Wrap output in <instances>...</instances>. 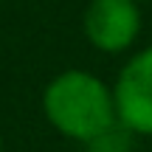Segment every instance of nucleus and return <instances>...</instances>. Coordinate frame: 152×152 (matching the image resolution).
Segmentation results:
<instances>
[{
    "label": "nucleus",
    "instance_id": "obj_2",
    "mask_svg": "<svg viewBox=\"0 0 152 152\" xmlns=\"http://www.w3.org/2000/svg\"><path fill=\"white\" fill-rule=\"evenodd\" d=\"M113 104L115 118L130 132L152 135V48L135 54L121 68Z\"/></svg>",
    "mask_w": 152,
    "mask_h": 152
},
{
    "label": "nucleus",
    "instance_id": "obj_3",
    "mask_svg": "<svg viewBox=\"0 0 152 152\" xmlns=\"http://www.w3.org/2000/svg\"><path fill=\"white\" fill-rule=\"evenodd\" d=\"M141 28L135 0H93L85 11V34L96 48L115 54L124 51Z\"/></svg>",
    "mask_w": 152,
    "mask_h": 152
},
{
    "label": "nucleus",
    "instance_id": "obj_1",
    "mask_svg": "<svg viewBox=\"0 0 152 152\" xmlns=\"http://www.w3.org/2000/svg\"><path fill=\"white\" fill-rule=\"evenodd\" d=\"M45 115L68 138L90 141L115 124V104L104 82L96 76L68 71L56 76L45 90Z\"/></svg>",
    "mask_w": 152,
    "mask_h": 152
},
{
    "label": "nucleus",
    "instance_id": "obj_4",
    "mask_svg": "<svg viewBox=\"0 0 152 152\" xmlns=\"http://www.w3.org/2000/svg\"><path fill=\"white\" fill-rule=\"evenodd\" d=\"M90 149L87 152H130L132 147V138H130V130L124 124H113L110 130L99 132L96 138H90Z\"/></svg>",
    "mask_w": 152,
    "mask_h": 152
}]
</instances>
